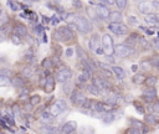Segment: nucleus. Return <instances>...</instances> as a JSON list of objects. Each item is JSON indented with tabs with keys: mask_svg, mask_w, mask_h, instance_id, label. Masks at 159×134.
<instances>
[{
	"mask_svg": "<svg viewBox=\"0 0 159 134\" xmlns=\"http://www.w3.org/2000/svg\"><path fill=\"white\" fill-rule=\"evenodd\" d=\"M52 40L55 42H61V36H60V32L57 30H53L52 31Z\"/></svg>",
	"mask_w": 159,
	"mask_h": 134,
	"instance_id": "obj_50",
	"label": "nucleus"
},
{
	"mask_svg": "<svg viewBox=\"0 0 159 134\" xmlns=\"http://www.w3.org/2000/svg\"><path fill=\"white\" fill-rule=\"evenodd\" d=\"M10 40H11V42L14 43V45H16V46H19V45H21L22 43V38H20L17 35H15V34H12L11 36H10Z\"/></svg>",
	"mask_w": 159,
	"mask_h": 134,
	"instance_id": "obj_45",
	"label": "nucleus"
},
{
	"mask_svg": "<svg viewBox=\"0 0 159 134\" xmlns=\"http://www.w3.org/2000/svg\"><path fill=\"white\" fill-rule=\"evenodd\" d=\"M149 62H150V65H152V67H155V68H159V57H153V58H150L149 60Z\"/></svg>",
	"mask_w": 159,
	"mask_h": 134,
	"instance_id": "obj_51",
	"label": "nucleus"
},
{
	"mask_svg": "<svg viewBox=\"0 0 159 134\" xmlns=\"http://www.w3.org/2000/svg\"><path fill=\"white\" fill-rule=\"evenodd\" d=\"M76 16H77V14H75V12H65L62 19L67 22V25H71V24H75Z\"/></svg>",
	"mask_w": 159,
	"mask_h": 134,
	"instance_id": "obj_31",
	"label": "nucleus"
},
{
	"mask_svg": "<svg viewBox=\"0 0 159 134\" xmlns=\"http://www.w3.org/2000/svg\"><path fill=\"white\" fill-rule=\"evenodd\" d=\"M77 130V122L76 120H68L66 123L62 124V127L60 128L61 134H73Z\"/></svg>",
	"mask_w": 159,
	"mask_h": 134,
	"instance_id": "obj_9",
	"label": "nucleus"
},
{
	"mask_svg": "<svg viewBox=\"0 0 159 134\" xmlns=\"http://www.w3.org/2000/svg\"><path fill=\"white\" fill-rule=\"evenodd\" d=\"M145 78H147V74H145L144 72H138V73H135V74L133 76L132 81H133L134 84H137V86H142V84H144Z\"/></svg>",
	"mask_w": 159,
	"mask_h": 134,
	"instance_id": "obj_22",
	"label": "nucleus"
},
{
	"mask_svg": "<svg viewBox=\"0 0 159 134\" xmlns=\"http://www.w3.org/2000/svg\"><path fill=\"white\" fill-rule=\"evenodd\" d=\"M73 134H76V133H73Z\"/></svg>",
	"mask_w": 159,
	"mask_h": 134,
	"instance_id": "obj_62",
	"label": "nucleus"
},
{
	"mask_svg": "<svg viewBox=\"0 0 159 134\" xmlns=\"http://www.w3.org/2000/svg\"><path fill=\"white\" fill-rule=\"evenodd\" d=\"M25 60H26V61H32V60H34V52H32L31 48H29L27 52L25 53Z\"/></svg>",
	"mask_w": 159,
	"mask_h": 134,
	"instance_id": "obj_53",
	"label": "nucleus"
},
{
	"mask_svg": "<svg viewBox=\"0 0 159 134\" xmlns=\"http://www.w3.org/2000/svg\"><path fill=\"white\" fill-rule=\"evenodd\" d=\"M157 82H158V76H157V74H149V76H147V78H145L144 86H145L147 88L155 87Z\"/></svg>",
	"mask_w": 159,
	"mask_h": 134,
	"instance_id": "obj_26",
	"label": "nucleus"
},
{
	"mask_svg": "<svg viewBox=\"0 0 159 134\" xmlns=\"http://www.w3.org/2000/svg\"><path fill=\"white\" fill-rule=\"evenodd\" d=\"M130 68H132V71H133V72H137L139 67H138V65H132V67H130Z\"/></svg>",
	"mask_w": 159,
	"mask_h": 134,
	"instance_id": "obj_59",
	"label": "nucleus"
},
{
	"mask_svg": "<svg viewBox=\"0 0 159 134\" xmlns=\"http://www.w3.org/2000/svg\"><path fill=\"white\" fill-rule=\"evenodd\" d=\"M55 88H56V81H55V77L53 76H47L46 77V82H45V86H43V92L45 93H47V94H50V93H52L53 91H55Z\"/></svg>",
	"mask_w": 159,
	"mask_h": 134,
	"instance_id": "obj_11",
	"label": "nucleus"
},
{
	"mask_svg": "<svg viewBox=\"0 0 159 134\" xmlns=\"http://www.w3.org/2000/svg\"><path fill=\"white\" fill-rule=\"evenodd\" d=\"M145 21L150 22V24H157L159 25V12H150L148 15H144Z\"/></svg>",
	"mask_w": 159,
	"mask_h": 134,
	"instance_id": "obj_28",
	"label": "nucleus"
},
{
	"mask_svg": "<svg viewBox=\"0 0 159 134\" xmlns=\"http://www.w3.org/2000/svg\"><path fill=\"white\" fill-rule=\"evenodd\" d=\"M108 30L116 36H123L128 34V26L123 22H109Z\"/></svg>",
	"mask_w": 159,
	"mask_h": 134,
	"instance_id": "obj_6",
	"label": "nucleus"
},
{
	"mask_svg": "<svg viewBox=\"0 0 159 134\" xmlns=\"http://www.w3.org/2000/svg\"><path fill=\"white\" fill-rule=\"evenodd\" d=\"M137 46L140 47V50H149L152 46H150V42L144 37V36H139L138 37V41H137Z\"/></svg>",
	"mask_w": 159,
	"mask_h": 134,
	"instance_id": "obj_25",
	"label": "nucleus"
},
{
	"mask_svg": "<svg viewBox=\"0 0 159 134\" xmlns=\"http://www.w3.org/2000/svg\"><path fill=\"white\" fill-rule=\"evenodd\" d=\"M144 73L147 72V71H149V69H152L153 67H152V65H150V62H149V60H145V61H142L140 62V65L138 66Z\"/></svg>",
	"mask_w": 159,
	"mask_h": 134,
	"instance_id": "obj_35",
	"label": "nucleus"
},
{
	"mask_svg": "<svg viewBox=\"0 0 159 134\" xmlns=\"http://www.w3.org/2000/svg\"><path fill=\"white\" fill-rule=\"evenodd\" d=\"M39 132L41 134H61L60 129L57 127H53V125H45L42 124L40 128H39Z\"/></svg>",
	"mask_w": 159,
	"mask_h": 134,
	"instance_id": "obj_15",
	"label": "nucleus"
},
{
	"mask_svg": "<svg viewBox=\"0 0 159 134\" xmlns=\"http://www.w3.org/2000/svg\"><path fill=\"white\" fill-rule=\"evenodd\" d=\"M80 133L81 134H94V129L91 125H83L80 128Z\"/></svg>",
	"mask_w": 159,
	"mask_h": 134,
	"instance_id": "obj_39",
	"label": "nucleus"
},
{
	"mask_svg": "<svg viewBox=\"0 0 159 134\" xmlns=\"http://www.w3.org/2000/svg\"><path fill=\"white\" fill-rule=\"evenodd\" d=\"M114 5H117L118 9H120V10H125L127 6H128V1H125V0H116Z\"/></svg>",
	"mask_w": 159,
	"mask_h": 134,
	"instance_id": "obj_42",
	"label": "nucleus"
},
{
	"mask_svg": "<svg viewBox=\"0 0 159 134\" xmlns=\"http://www.w3.org/2000/svg\"><path fill=\"white\" fill-rule=\"evenodd\" d=\"M6 4L10 6V9H11L12 11H17V10L21 9V4L17 2V1H7Z\"/></svg>",
	"mask_w": 159,
	"mask_h": 134,
	"instance_id": "obj_41",
	"label": "nucleus"
},
{
	"mask_svg": "<svg viewBox=\"0 0 159 134\" xmlns=\"http://www.w3.org/2000/svg\"><path fill=\"white\" fill-rule=\"evenodd\" d=\"M92 110L96 112V113H101V114H102V113L108 112V110H112V109H109L108 105H107L104 102H102V100H96V103H94Z\"/></svg>",
	"mask_w": 159,
	"mask_h": 134,
	"instance_id": "obj_19",
	"label": "nucleus"
},
{
	"mask_svg": "<svg viewBox=\"0 0 159 134\" xmlns=\"http://www.w3.org/2000/svg\"><path fill=\"white\" fill-rule=\"evenodd\" d=\"M73 88H75V87H73V84H72V83H70V82L63 83V87H62V89H63V91H66V93H67V94H70V93L73 91Z\"/></svg>",
	"mask_w": 159,
	"mask_h": 134,
	"instance_id": "obj_48",
	"label": "nucleus"
},
{
	"mask_svg": "<svg viewBox=\"0 0 159 134\" xmlns=\"http://www.w3.org/2000/svg\"><path fill=\"white\" fill-rule=\"evenodd\" d=\"M142 96H147V97H152V98H158L157 97V89L155 87H150V88H144L142 92Z\"/></svg>",
	"mask_w": 159,
	"mask_h": 134,
	"instance_id": "obj_32",
	"label": "nucleus"
},
{
	"mask_svg": "<svg viewBox=\"0 0 159 134\" xmlns=\"http://www.w3.org/2000/svg\"><path fill=\"white\" fill-rule=\"evenodd\" d=\"M66 108H67V102H66L65 99H56V100L50 105L48 112L56 118V117H58Z\"/></svg>",
	"mask_w": 159,
	"mask_h": 134,
	"instance_id": "obj_5",
	"label": "nucleus"
},
{
	"mask_svg": "<svg viewBox=\"0 0 159 134\" xmlns=\"http://www.w3.org/2000/svg\"><path fill=\"white\" fill-rule=\"evenodd\" d=\"M133 107H134V109L139 113V114H147V110H145V105H144V103L142 102V100H133Z\"/></svg>",
	"mask_w": 159,
	"mask_h": 134,
	"instance_id": "obj_29",
	"label": "nucleus"
},
{
	"mask_svg": "<svg viewBox=\"0 0 159 134\" xmlns=\"http://www.w3.org/2000/svg\"><path fill=\"white\" fill-rule=\"evenodd\" d=\"M11 86L14 87V88H16V89H21V88H24L25 86H26V81L22 78V77H20L19 74H15L12 78H11Z\"/></svg>",
	"mask_w": 159,
	"mask_h": 134,
	"instance_id": "obj_16",
	"label": "nucleus"
},
{
	"mask_svg": "<svg viewBox=\"0 0 159 134\" xmlns=\"http://www.w3.org/2000/svg\"><path fill=\"white\" fill-rule=\"evenodd\" d=\"M128 123H129V127H133V128H137V129H140V130L145 127L144 122H142V120H139L137 118H129Z\"/></svg>",
	"mask_w": 159,
	"mask_h": 134,
	"instance_id": "obj_27",
	"label": "nucleus"
},
{
	"mask_svg": "<svg viewBox=\"0 0 159 134\" xmlns=\"http://www.w3.org/2000/svg\"><path fill=\"white\" fill-rule=\"evenodd\" d=\"M9 86H11V79L9 77L0 74V87H9Z\"/></svg>",
	"mask_w": 159,
	"mask_h": 134,
	"instance_id": "obj_40",
	"label": "nucleus"
},
{
	"mask_svg": "<svg viewBox=\"0 0 159 134\" xmlns=\"http://www.w3.org/2000/svg\"><path fill=\"white\" fill-rule=\"evenodd\" d=\"M41 103V96L40 94H32V96H30V98H29V104L31 105V107H36V105H39Z\"/></svg>",
	"mask_w": 159,
	"mask_h": 134,
	"instance_id": "obj_33",
	"label": "nucleus"
},
{
	"mask_svg": "<svg viewBox=\"0 0 159 134\" xmlns=\"http://www.w3.org/2000/svg\"><path fill=\"white\" fill-rule=\"evenodd\" d=\"M138 10H139L142 14L148 15V14H150V11H152V6H150V4L147 2V1H140V2H138Z\"/></svg>",
	"mask_w": 159,
	"mask_h": 134,
	"instance_id": "obj_24",
	"label": "nucleus"
},
{
	"mask_svg": "<svg viewBox=\"0 0 159 134\" xmlns=\"http://www.w3.org/2000/svg\"><path fill=\"white\" fill-rule=\"evenodd\" d=\"M50 22H51V25H57L60 22V19L57 17V15H52V17L50 19Z\"/></svg>",
	"mask_w": 159,
	"mask_h": 134,
	"instance_id": "obj_55",
	"label": "nucleus"
},
{
	"mask_svg": "<svg viewBox=\"0 0 159 134\" xmlns=\"http://www.w3.org/2000/svg\"><path fill=\"white\" fill-rule=\"evenodd\" d=\"M53 76H55V81L56 82H60V83L63 84V83L71 81V78H72V71H71V68L68 66L63 65V66H61L60 68H57L55 71V74Z\"/></svg>",
	"mask_w": 159,
	"mask_h": 134,
	"instance_id": "obj_1",
	"label": "nucleus"
},
{
	"mask_svg": "<svg viewBox=\"0 0 159 134\" xmlns=\"http://www.w3.org/2000/svg\"><path fill=\"white\" fill-rule=\"evenodd\" d=\"M86 14H87V16H89L91 19H93V20H97L98 17L96 16V12H94V7H92V6H88L87 9H86Z\"/></svg>",
	"mask_w": 159,
	"mask_h": 134,
	"instance_id": "obj_43",
	"label": "nucleus"
},
{
	"mask_svg": "<svg viewBox=\"0 0 159 134\" xmlns=\"http://www.w3.org/2000/svg\"><path fill=\"white\" fill-rule=\"evenodd\" d=\"M101 42H102V48H103V55H106L107 57L113 56L114 53V42L113 38L109 34H103L101 37Z\"/></svg>",
	"mask_w": 159,
	"mask_h": 134,
	"instance_id": "obj_3",
	"label": "nucleus"
},
{
	"mask_svg": "<svg viewBox=\"0 0 159 134\" xmlns=\"http://www.w3.org/2000/svg\"><path fill=\"white\" fill-rule=\"evenodd\" d=\"M11 109H12V117H14V118L21 115V107H20L19 104H14Z\"/></svg>",
	"mask_w": 159,
	"mask_h": 134,
	"instance_id": "obj_44",
	"label": "nucleus"
},
{
	"mask_svg": "<svg viewBox=\"0 0 159 134\" xmlns=\"http://www.w3.org/2000/svg\"><path fill=\"white\" fill-rule=\"evenodd\" d=\"M34 30H35V34L37 35V36H41L43 32H45V27L42 26V25H40V24H37V25H35V27H34Z\"/></svg>",
	"mask_w": 159,
	"mask_h": 134,
	"instance_id": "obj_47",
	"label": "nucleus"
},
{
	"mask_svg": "<svg viewBox=\"0 0 159 134\" xmlns=\"http://www.w3.org/2000/svg\"><path fill=\"white\" fill-rule=\"evenodd\" d=\"M70 99H71V103L75 105V107H78V108H83L86 100H87V97L86 94L81 91V89H77L76 87L73 88V91L70 93Z\"/></svg>",
	"mask_w": 159,
	"mask_h": 134,
	"instance_id": "obj_4",
	"label": "nucleus"
},
{
	"mask_svg": "<svg viewBox=\"0 0 159 134\" xmlns=\"http://www.w3.org/2000/svg\"><path fill=\"white\" fill-rule=\"evenodd\" d=\"M19 76H20V77H22L25 81L30 79V78L34 76V69H32V67H31V66H29V65L24 66V67L20 69V74H19Z\"/></svg>",
	"mask_w": 159,
	"mask_h": 134,
	"instance_id": "obj_18",
	"label": "nucleus"
},
{
	"mask_svg": "<svg viewBox=\"0 0 159 134\" xmlns=\"http://www.w3.org/2000/svg\"><path fill=\"white\" fill-rule=\"evenodd\" d=\"M15 35H17L20 38H25L27 36V27L25 24H21V22H17L16 26H14V32Z\"/></svg>",
	"mask_w": 159,
	"mask_h": 134,
	"instance_id": "obj_13",
	"label": "nucleus"
},
{
	"mask_svg": "<svg viewBox=\"0 0 159 134\" xmlns=\"http://www.w3.org/2000/svg\"><path fill=\"white\" fill-rule=\"evenodd\" d=\"M127 21H128L129 25H139V21L134 15H128L127 16Z\"/></svg>",
	"mask_w": 159,
	"mask_h": 134,
	"instance_id": "obj_46",
	"label": "nucleus"
},
{
	"mask_svg": "<svg viewBox=\"0 0 159 134\" xmlns=\"http://www.w3.org/2000/svg\"><path fill=\"white\" fill-rule=\"evenodd\" d=\"M116 113L113 110H108V112H104L102 113V117H101V120L104 123V124H111L116 120Z\"/></svg>",
	"mask_w": 159,
	"mask_h": 134,
	"instance_id": "obj_20",
	"label": "nucleus"
},
{
	"mask_svg": "<svg viewBox=\"0 0 159 134\" xmlns=\"http://www.w3.org/2000/svg\"><path fill=\"white\" fill-rule=\"evenodd\" d=\"M51 50H52V56H55V57H61L62 56V48L58 43H53Z\"/></svg>",
	"mask_w": 159,
	"mask_h": 134,
	"instance_id": "obj_34",
	"label": "nucleus"
},
{
	"mask_svg": "<svg viewBox=\"0 0 159 134\" xmlns=\"http://www.w3.org/2000/svg\"><path fill=\"white\" fill-rule=\"evenodd\" d=\"M99 46H101V38H99V35H98V34H93V35L89 37V41H88V48H89L91 52H94Z\"/></svg>",
	"mask_w": 159,
	"mask_h": 134,
	"instance_id": "obj_12",
	"label": "nucleus"
},
{
	"mask_svg": "<svg viewBox=\"0 0 159 134\" xmlns=\"http://www.w3.org/2000/svg\"><path fill=\"white\" fill-rule=\"evenodd\" d=\"M0 74H1V76H5V77H9L10 79L15 76V74H14V71H12V69H10V68H6V67L0 69Z\"/></svg>",
	"mask_w": 159,
	"mask_h": 134,
	"instance_id": "obj_38",
	"label": "nucleus"
},
{
	"mask_svg": "<svg viewBox=\"0 0 159 134\" xmlns=\"http://www.w3.org/2000/svg\"><path fill=\"white\" fill-rule=\"evenodd\" d=\"M124 134H142L140 129H137V128H133V127H128L124 132Z\"/></svg>",
	"mask_w": 159,
	"mask_h": 134,
	"instance_id": "obj_49",
	"label": "nucleus"
},
{
	"mask_svg": "<svg viewBox=\"0 0 159 134\" xmlns=\"http://www.w3.org/2000/svg\"><path fill=\"white\" fill-rule=\"evenodd\" d=\"M75 25L77 27V31L82 35H87L92 30V24L84 15H77L75 20Z\"/></svg>",
	"mask_w": 159,
	"mask_h": 134,
	"instance_id": "obj_2",
	"label": "nucleus"
},
{
	"mask_svg": "<svg viewBox=\"0 0 159 134\" xmlns=\"http://www.w3.org/2000/svg\"><path fill=\"white\" fill-rule=\"evenodd\" d=\"M42 22H50V19H48V17H45V16L42 15Z\"/></svg>",
	"mask_w": 159,
	"mask_h": 134,
	"instance_id": "obj_61",
	"label": "nucleus"
},
{
	"mask_svg": "<svg viewBox=\"0 0 159 134\" xmlns=\"http://www.w3.org/2000/svg\"><path fill=\"white\" fill-rule=\"evenodd\" d=\"M10 20V16L9 14L5 11V10H0V29H2Z\"/></svg>",
	"mask_w": 159,
	"mask_h": 134,
	"instance_id": "obj_30",
	"label": "nucleus"
},
{
	"mask_svg": "<svg viewBox=\"0 0 159 134\" xmlns=\"http://www.w3.org/2000/svg\"><path fill=\"white\" fill-rule=\"evenodd\" d=\"M7 40V31L4 29H0V42H4Z\"/></svg>",
	"mask_w": 159,
	"mask_h": 134,
	"instance_id": "obj_52",
	"label": "nucleus"
},
{
	"mask_svg": "<svg viewBox=\"0 0 159 134\" xmlns=\"http://www.w3.org/2000/svg\"><path fill=\"white\" fill-rule=\"evenodd\" d=\"M145 35H154V31L153 30H145Z\"/></svg>",
	"mask_w": 159,
	"mask_h": 134,
	"instance_id": "obj_60",
	"label": "nucleus"
},
{
	"mask_svg": "<svg viewBox=\"0 0 159 134\" xmlns=\"http://www.w3.org/2000/svg\"><path fill=\"white\" fill-rule=\"evenodd\" d=\"M94 7V12H96V16L98 17V20H108L109 17V9L108 6H102V5H96L93 6Z\"/></svg>",
	"mask_w": 159,
	"mask_h": 134,
	"instance_id": "obj_10",
	"label": "nucleus"
},
{
	"mask_svg": "<svg viewBox=\"0 0 159 134\" xmlns=\"http://www.w3.org/2000/svg\"><path fill=\"white\" fill-rule=\"evenodd\" d=\"M94 53H97V55H103V48H102V46H99V47L94 51Z\"/></svg>",
	"mask_w": 159,
	"mask_h": 134,
	"instance_id": "obj_58",
	"label": "nucleus"
},
{
	"mask_svg": "<svg viewBox=\"0 0 159 134\" xmlns=\"http://www.w3.org/2000/svg\"><path fill=\"white\" fill-rule=\"evenodd\" d=\"M159 123V114L147 113L144 114V124L145 125H155Z\"/></svg>",
	"mask_w": 159,
	"mask_h": 134,
	"instance_id": "obj_17",
	"label": "nucleus"
},
{
	"mask_svg": "<svg viewBox=\"0 0 159 134\" xmlns=\"http://www.w3.org/2000/svg\"><path fill=\"white\" fill-rule=\"evenodd\" d=\"M57 31L60 32L61 36V42H71L75 40V35L73 32L67 27V26H61L57 29Z\"/></svg>",
	"mask_w": 159,
	"mask_h": 134,
	"instance_id": "obj_8",
	"label": "nucleus"
},
{
	"mask_svg": "<svg viewBox=\"0 0 159 134\" xmlns=\"http://www.w3.org/2000/svg\"><path fill=\"white\" fill-rule=\"evenodd\" d=\"M87 92H88L89 94L94 96V97H98V96H101V92H99V89H98V88H96L93 84H87Z\"/></svg>",
	"mask_w": 159,
	"mask_h": 134,
	"instance_id": "obj_36",
	"label": "nucleus"
},
{
	"mask_svg": "<svg viewBox=\"0 0 159 134\" xmlns=\"http://www.w3.org/2000/svg\"><path fill=\"white\" fill-rule=\"evenodd\" d=\"M133 51L134 50L129 48L125 43H118V45L114 46V53L113 55H116L118 58H127L132 55Z\"/></svg>",
	"mask_w": 159,
	"mask_h": 134,
	"instance_id": "obj_7",
	"label": "nucleus"
},
{
	"mask_svg": "<svg viewBox=\"0 0 159 134\" xmlns=\"http://www.w3.org/2000/svg\"><path fill=\"white\" fill-rule=\"evenodd\" d=\"M111 71L116 76V78H118V79L125 78V71H124L123 67H120V66H112L111 67Z\"/></svg>",
	"mask_w": 159,
	"mask_h": 134,
	"instance_id": "obj_21",
	"label": "nucleus"
},
{
	"mask_svg": "<svg viewBox=\"0 0 159 134\" xmlns=\"http://www.w3.org/2000/svg\"><path fill=\"white\" fill-rule=\"evenodd\" d=\"M123 100H124V102H133L134 99H133L132 94L128 93V94H124V96H123Z\"/></svg>",
	"mask_w": 159,
	"mask_h": 134,
	"instance_id": "obj_57",
	"label": "nucleus"
},
{
	"mask_svg": "<svg viewBox=\"0 0 159 134\" xmlns=\"http://www.w3.org/2000/svg\"><path fill=\"white\" fill-rule=\"evenodd\" d=\"M40 122L42 123V124H45V125H51L52 123H53V120H55V117L48 112V110H45V112H42L41 114H40Z\"/></svg>",
	"mask_w": 159,
	"mask_h": 134,
	"instance_id": "obj_14",
	"label": "nucleus"
},
{
	"mask_svg": "<svg viewBox=\"0 0 159 134\" xmlns=\"http://www.w3.org/2000/svg\"><path fill=\"white\" fill-rule=\"evenodd\" d=\"M109 22H122L123 20V14L120 11H111L109 12V17H108Z\"/></svg>",
	"mask_w": 159,
	"mask_h": 134,
	"instance_id": "obj_23",
	"label": "nucleus"
},
{
	"mask_svg": "<svg viewBox=\"0 0 159 134\" xmlns=\"http://www.w3.org/2000/svg\"><path fill=\"white\" fill-rule=\"evenodd\" d=\"M72 5H73L76 9H82V7H83V2H82V1H78V0L72 1Z\"/></svg>",
	"mask_w": 159,
	"mask_h": 134,
	"instance_id": "obj_56",
	"label": "nucleus"
},
{
	"mask_svg": "<svg viewBox=\"0 0 159 134\" xmlns=\"http://www.w3.org/2000/svg\"><path fill=\"white\" fill-rule=\"evenodd\" d=\"M73 53H75V48H72V47H67L65 50V56L66 57H72Z\"/></svg>",
	"mask_w": 159,
	"mask_h": 134,
	"instance_id": "obj_54",
	"label": "nucleus"
},
{
	"mask_svg": "<svg viewBox=\"0 0 159 134\" xmlns=\"http://www.w3.org/2000/svg\"><path fill=\"white\" fill-rule=\"evenodd\" d=\"M75 52H76V55H77V57L81 60V58H87V56H86V52H84V50L80 46V45H76V48H75Z\"/></svg>",
	"mask_w": 159,
	"mask_h": 134,
	"instance_id": "obj_37",
	"label": "nucleus"
}]
</instances>
